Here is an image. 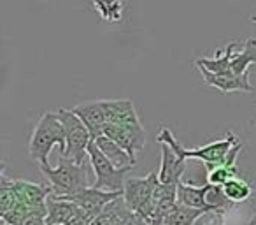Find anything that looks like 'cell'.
<instances>
[{"label":"cell","instance_id":"obj_19","mask_svg":"<svg viewBox=\"0 0 256 225\" xmlns=\"http://www.w3.org/2000/svg\"><path fill=\"white\" fill-rule=\"evenodd\" d=\"M206 202H207L209 211L216 214V216H223L226 211H230L232 207L235 206V204L224 195L223 186L210 185V183H209V190H207V195H206Z\"/></svg>","mask_w":256,"mask_h":225},{"label":"cell","instance_id":"obj_5","mask_svg":"<svg viewBox=\"0 0 256 225\" xmlns=\"http://www.w3.org/2000/svg\"><path fill=\"white\" fill-rule=\"evenodd\" d=\"M56 116L64 125L65 137H67V150L62 157H67L74 164L82 165L84 157H88V148L93 141L92 134L72 109H58Z\"/></svg>","mask_w":256,"mask_h":225},{"label":"cell","instance_id":"obj_1","mask_svg":"<svg viewBox=\"0 0 256 225\" xmlns=\"http://www.w3.org/2000/svg\"><path fill=\"white\" fill-rule=\"evenodd\" d=\"M178 200V186L162 185L158 172H150L146 178H128L124 181L123 199L136 214L150 223L162 199Z\"/></svg>","mask_w":256,"mask_h":225},{"label":"cell","instance_id":"obj_26","mask_svg":"<svg viewBox=\"0 0 256 225\" xmlns=\"http://www.w3.org/2000/svg\"><path fill=\"white\" fill-rule=\"evenodd\" d=\"M251 22H254V23H256V15H252V16H251Z\"/></svg>","mask_w":256,"mask_h":225},{"label":"cell","instance_id":"obj_2","mask_svg":"<svg viewBox=\"0 0 256 225\" xmlns=\"http://www.w3.org/2000/svg\"><path fill=\"white\" fill-rule=\"evenodd\" d=\"M156 141L160 144H168V146L179 155L181 160H188V158H198V160H202L204 164H206V171L209 172V171H212L214 167H218V165L224 164V162L228 160V155H230L232 148L240 139H237L234 134L228 132L226 136L220 141H214V143L200 146V148H196V150H186V148H182V144L176 139L174 134L168 130V127L164 125L160 134H158Z\"/></svg>","mask_w":256,"mask_h":225},{"label":"cell","instance_id":"obj_15","mask_svg":"<svg viewBox=\"0 0 256 225\" xmlns=\"http://www.w3.org/2000/svg\"><path fill=\"white\" fill-rule=\"evenodd\" d=\"M235 48H237V43L232 41L228 43V46L223 50H216V57L214 58H198L195 62V65H202L204 69H207L209 72L218 76H226L232 74V60H234V53Z\"/></svg>","mask_w":256,"mask_h":225},{"label":"cell","instance_id":"obj_4","mask_svg":"<svg viewBox=\"0 0 256 225\" xmlns=\"http://www.w3.org/2000/svg\"><path fill=\"white\" fill-rule=\"evenodd\" d=\"M56 144L60 148V155H65L67 150V137L62 122L56 113L46 111L36 125L28 143V153L34 160L39 162L40 167H50V151Z\"/></svg>","mask_w":256,"mask_h":225},{"label":"cell","instance_id":"obj_22","mask_svg":"<svg viewBox=\"0 0 256 225\" xmlns=\"http://www.w3.org/2000/svg\"><path fill=\"white\" fill-rule=\"evenodd\" d=\"M92 6L98 13L100 18L106 20V22L118 23L123 20V13H124L123 2H118V0H112V2H93Z\"/></svg>","mask_w":256,"mask_h":225},{"label":"cell","instance_id":"obj_21","mask_svg":"<svg viewBox=\"0 0 256 225\" xmlns=\"http://www.w3.org/2000/svg\"><path fill=\"white\" fill-rule=\"evenodd\" d=\"M223 192L224 195L228 197V199L232 200L234 204H238V202H244V200H248L249 197H251V186H249V183L246 181V179L242 178H234L230 179V181L226 183V185H223Z\"/></svg>","mask_w":256,"mask_h":225},{"label":"cell","instance_id":"obj_3","mask_svg":"<svg viewBox=\"0 0 256 225\" xmlns=\"http://www.w3.org/2000/svg\"><path fill=\"white\" fill-rule=\"evenodd\" d=\"M40 172L46 176L48 186L51 188V197H56V199L74 195V193H79L93 186L92 179H90V169H86L84 164H74L62 155L56 167H51V165L40 167Z\"/></svg>","mask_w":256,"mask_h":225},{"label":"cell","instance_id":"obj_10","mask_svg":"<svg viewBox=\"0 0 256 225\" xmlns=\"http://www.w3.org/2000/svg\"><path fill=\"white\" fill-rule=\"evenodd\" d=\"M11 185L18 195L20 206L25 207H46L48 197L51 195V188L48 185H37L25 179H11Z\"/></svg>","mask_w":256,"mask_h":225},{"label":"cell","instance_id":"obj_11","mask_svg":"<svg viewBox=\"0 0 256 225\" xmlns=\"http://www.w3.org/2000/svg\"><path fill=\"white\" fill-rule=\"evenodd\" d=\"M162 146V164L158 171V179L162 185L178 186L181 183V176L184 174L186 160H181L179 155L172 150L168 144H160Z\"/></svg>","mask_w":256,"mask_h":225},{"label":"cell","instance_id":"obj_8","mask_svg":"<svg viewBox=\"0 0 256 225\" xmlns=\"http://www.w3.org/2000/svg\"><path fill=\"white\" fill-rule=\"evenodd\" d=\"M120 197H123V192H104V190H98V188H95V186H90V188L82 190V192H79V193H74V195L62 197V200H68V202L76 204V206L84 211L92 220H95V218L102 213L107 204L120 199ZM54 199H56V197H54Z\"/></svg>","mask_w":256,"mask_h":225},{"label":"cell","instance_id":"obj_17","mask_svg":"<svg viewBox=\"0 0 256 225\" xmlns=\"http://www.w3.org/2000/svg\"><path fill=\"white\" fill-rule=\"evenodd\" d=\"M95 144L98 146V150L106 155V158L118 169H132L136 165V162L130 158V155L123 150L121 146H118L112 139H109L107 136H100L98 139H95Z\"/></svg>","mask_w":256,"mask_h":225},{"label":"cell","instance_id":"obj_9","mask_svg":"<svg viewBox=\"0 0 256 225\" xmlns=\"http://www.w3.org/2000/svg\"><path fill=\"white\" fill-rule=\"evenodd\" d=\"M72 111L86 125V129L92 134L93 141L98 139L100 136H104V130L107 127V118L102 100H90V102L84 104H78L76 107H72Z\"/></svg>","mask_w":256,"mask_h":225},{"label":"cell","instance_id":"obj_7","mask_svg":"<svg viewBox=\"0 0 256 225\" xmlns=\"http://www.w3.org/2000/svg\"><path fill=\"white\" fill-rule=\"evenodd\" d=\"M104 136L112 139L121 146L134 162H137L136 153L146 146V132L140 123H123V125H107Z\"/></svg>","mask_w":256,"mask_h":225},{"label":"cell","instance_id":"obj_18","mask_svg":"<svg viewBox=\"0 0 256 225\" xmlns=\"http://www.w3.org/2000/svg\"><path fill=\"white\" fill-rule=\"evenodd\" d=\"M251 64H256V39L249 37L246 39L244 48L240 51H235L234 53V60H232V74L235 76H242L246 74L248 67Z\"/></svg>","mask_w":256,"mask_h":225},{"label":"cell","instance_id":"obj_23","mask_svg":"<svg viewBox=\"0 0 256 225\" xmlns=\"http://www.w3.org/2000/svg\"><path fill=\"white\" fill-rule=\"evenodd\" d=\"M126 225H150L146 220H144L142 216H139V214H134V218L130 221H128Z\"/></svg>","mask_w":256,"mask_h":225},{"label":"cell","instance_id":"obj_14","mask_svg":"<svg viewBox=\"0 0 256 225\" xmlns=\"http://www.w3.org/2000/svg\"><path fill=\"white\" fill-rule=\"evenodd\" d=\"M207 190H209V183H206L204 186H196L192 185V181H182L181 179V183L178 185V204L210 213L206 202Z\"/></svg>","mask_w":256,"mask_h":225},{"label":"cell","instance_id":"obj_25","mask_svg":"<svg viewBox=\"0 0 256 225\" xmlns=\"http://www.w3.org/2000/svg\"><path fill=\"white\" fill-rule=\"evenodd\" d=\"M248 225H256V213H254V214H252V216H251V218H249Z\"/></svg>","mask_w":256,"mask_h":225},{"label":"cell","instance_id":"obj_24","mask_svg":"<svg viewBox=\"0 0 256 225\" xmlns=\"http://www.w3.org/2000/svg\"><path fill=\"white\" fill-rule=\"evenodd\" d=\"M204 225H223V216H216V220L209 221V223H204Z\"/></svg>","mask_w":256,"mask_h":225},{"label":"cell","instance_id":"obj_13","mask_svg":"<svg viewBox=\"0 0 256 225\" xmlns=\"http://www.w3.org/2000/svg\"><path fill=\"white\" fill-rule=\"evenodd\" d=\"M106 111L107 125H123V123H140L137 109L132 100H102Z\"/></svg>","mask_w":256,"mask_h":225},{"label":"cell","instance_id":"obj_16","mask_svg":"<svg viewBox=\"0 0 256 225\" xmlns=\"http://www.w3.org/2000/svg\"><path fill=\"white\" fill-rule=\"evenodd\" d=\"M242 148H244V143H242V141H238V143L232 148L230 155H228V160L224 162V164L214 167L212 171L207 172V183H210V185L223 186V185H226L230 179L237 178L238 172H237V167H235V160H237V155L242 151Z\"/></svg>","mask_w":256,"mask_h":225},{"label":"cell","instance_id":"obj_12","mask_svg":"<svg viewBox=\"0 0 256 225\" xmlns=\"http://www.w3.org/2000/svg\"><path fill=\"white\" fill-rule=\"evenodd\" d=\"M202 72L204 81L207 83L212 88H218L223 93H232V92H251L252 85L249 81V72L242 76H235V74H226V76H218L209 72L207 69H204L202 65H196Z\"/></svg>","mask_w":256,"mask_h":225},{"label":"cell","instance_id":"obj_6","mask_svg":"<svg viewBox=\"0 0 256 225\" xmlns=\"http://www.w3.org/2000/svg\"><path fill=\"white\" fill-rule=\"evenodd\" d=\"M88 158L92 169L95 172V183L93 186L104 192H123L124 190V176L130 171V167L126 169H118L110 164L106 158V155L98 150V146L95 144V141H92L88 148Z\"/></svg>","mask_w":256,"mask_h":225},{"label":"cell","instance_id":"obj_20","mask_svg":"<svg viewBox=\"0 0 256 225\" xmlns=\"http://www.w3.org/2000/svg\"><path fill=\"white\" fill-rule=\"evenodd\" d=\"M207 211L204 209H193V207H186L178 204L176 209L164 220V225H193L200 216H204Z\"/></svg>","mask_w":256,"mask_h":225}]
</instances>
